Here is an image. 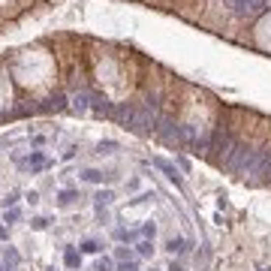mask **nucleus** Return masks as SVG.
Instances as JSON below:
<instances>
[{"mask_svg": "<svg viewBox=\"0 0 271 271\" xmlns=\"http://www.w3.org/2000/svg\"><path fill=\"white\" fill-rule=\"evenodd\" d=\"M15 163H18L24 172H42V169L52 166V160H48L42 151H30L28 157H18V154H15Z\"/></svg>", "mask_w": 271, "mask_h": 271, "instance_id": "f257e3e1", "label": "nucleus"}, {"mask_svg": "<svg viewBox=\"0 0 271 271\" xmlns=\"http://www.w3.org/2000/svg\"><path fill=\"white\" fill-rule=\"evenodd\" d=\"M154 166L166 172V178H172V181H175V184H181V175H178V169H175V166H172L169 160H160V157H157V160H154Z\"/></svg>", "mask_w": 271, "mask_h": 271, "instance_id": "f03ea898", "label": "nucleus"}, {"mask_svg": "<svg viewBox=\"0 0 271 271\" xmlns=\"http://www.w3.org/2000/svg\"><path fill=\"white\" fill-rule=\"evenodd\" d=\"M63 262H66V268H79L82 265V253H76V247H66L63 250Z\"/></svg>", "mask_w": 271, "mask_h": 271, "instance_id": "7ed1b4c3", "label": "nucleus"}, {"mask_svg": "<svg viewBox=\"0 0 271 271\" xmlns=\"http://www.w3.org/2000/svg\"><path fill=\"white\" fill-rule=\"evenodd\" d=\"M82 178H85L88 184H103V178H106V175H103L100 169H85V172H82Z\"/></svg>", "mask_w": 271, "mask_h": 271, "instance_id": "20e7f679", "label": "nucleus"}, {"mask_svg": "<svg viewBox=\"0 0 271 271\" xmlns=\"http://www.w3.org/2000/svg\"><path fill=\"white\" fill-rule=\"evenodd\" d=\"M166 250H169V253H184V250H187V241H184V238H172V241L166 244Z\"/></svg>", "mask_w": 271, "mask_h": 271, "instance_id": "39448f33", "label": "nucleus"}, {"mask_svg": "<svg viewBox=\"0 0 271 271\" xmlns=\"http://www.w3.org/2000/svg\"><path fill=\"white\" fill-rule=\"evenodd\" d=\"M112 199H115V196H112V190H100V193H96V208H106V205H112Z\"/></svg>", "mask_w": 271, "mask_h": 271, "instance_id": "423d86ee", "label": "nucleus"}, {"mask_svg": "<svg viewBox=\"0 0 271 271\" xmlns=\"http://www.w3.org/2000/svg\"><path fill=\"white\" fill-rule=\"evenodd\" d=\"M76 199H79V196H76V193H72V190H63V193L58 196V202H60L63 208H66V205H72V202H76Z\"/></svg>", "mask_w": 271, "mask_h": 271, "instance_id": "0eeeda50", "label": "nucleus"}, {"mask_svg": "<svg viewBox=\"0 0 271 271\" xmlns=\"http://www.w3.org/2000/svg\"><path fill=\"white\" fill-rule=\"evenodd\" d=\"M63 106V96L58 93V96H52V100H45V106H42V112H52V109H60Z\"/></svg>", "mask_w": 271, "mask_h": 271, "instance_id": "6e6552de", "label": "nucleus"}, {"mask_svg": "<svg viewBox=\"0 0 271 271\" xmlns=\"http://www.w3.org/2000/svg\"><path fill=\"white\" fill-rule=\"evenodd\" d=\"M115 259L130 262V259H133V250H130V247H118V250H115Z\"/></svg>", "mask_w": 271, "mask_h": 271, "instance_id": "1a4fd4ad", "label": "nucleus"}, {"mask_svg": "<svg viewBox=\"0 0 271 271\" xmlns=\"http://www.w3.org/2000/svg\"><path fill=\"white\" fill-rule=\"evenodd\" d=\"M136 235H139V232H127V229H115V238H118V241H136Z\"/></svg>", "mask_w": 271, "mask_h": 271, "instance_id": "9d476101", "label": "nucleus"}, {"mask_svg": "<svg viewBox=\"0 0 271 271\" xmlns=\"http://www.w3.org/2000/svg\"><path fill=\"white\" fill-rule=\"evenodd\" d=\"M115 148H118L115 142H100V145H96V154H112Z\"/></svg>", "mask_w": 271, "mask_h": 271, "instance_id": "9b49d317", "label": "nucleus"}, {"mask_svg": "<svg viewBox=\"0 0 271 271\" xmlns=\"http://www.w3.org/2000/svg\"><path fill=\"white\" fill-rule=\"evenodd\" d=\"M136 253H139V256H151V241H142V244H136Z\"/></svg>", "mask_w": 271, "mask_h": 271, "instance_id": "f8f14e48", "label": "nucleus"}, {"mask_svg": "<svg viewBox=\"0 0 271 271\" xmlns=\"http://www.w3.org/2000/svg\"><path fill=\"white\" fill-rule=\"evenodd\" d=\"M96 250H100L96 241H82V253H96Z\"/></svg>", "mask_w": 271, "mask_h": 271, "instance_id": "ddd939ff", "label": "nucleus"}, {"mask_svg": "<svg viewBox=\"0 0 271 271\" xmlns=\"http://www.w3.org/2000/svg\"><path fill=\"white\" fill-rule=\"evenodd\" d=\"M154 232H157L154 223H145V226H142V235H145V238H154Z\"/></svg>", "mask_w": 271, "mask_h": 271, "instance_id": "4468645a", "label": "nucleus"}, {"mask_svg": "<svg viewBox=\"0 0 271 271\" xmlns=\"http://www.w3.org/2000/svg\"><path fill=\"white\" fill-rule=\"evenodd\" d=\"M93 271H112V259H100Z\"/></svg>", "mask_w": 271, "mask_h": 271, "instance_id": "2eb2a0df", "label": "nucleus"}, {"mask_svg": "<svg viewBox=\"0 0 271 271\" xmlns=\"http://www.w3.org/2000/svg\"><path fill=\"white\" fill-rule=\"evenodd\" d=\"M118 271H139V265L130 259V262H120V265H118Z\"/></svg>", "mask_w": 271, "mask_h": 271, "instance_id": "dca6fc26", "label": "nucleus"}, {"mask_svg": "<svg viewBox=\"0 0 271 271\" xmlns=\"http://www.w3.org/2000/svg\"><path fill=\"white\" fill-rule=\"evenodd\" d=\"M30 226H33V229H45L48 220H45V217H36V220H30Z\"/></svg>", "mask_w": 271, "mask_h": 271, "instance_id": "f3484780", "label": "nucleus"}, {"mask_svg": "<svg viewBox=\"0 0 271 271\" xmlns=\"http://www.w3.org/2000/svg\"><path fill=\"white\" fill-rule=\"evenodd\" d=\"M18 220V208H9V214H6V223H15Z\"/></svg>", "mask_w": 271, "mask_h": 271, "instance_id": "a211bd4d", "label": "nucleus"}, {"mask_svg": "<svg viewBox=\"0 0 271 271\" xmlns=\"http://www.w3.org/2000/svg\"><path fill=\"white\" fill-rule=\"evenodd\" d=\"M3 202H6V205H15V202H18V193H9V196H6Z\"/></svg>", "mask_w": 271, "mask_h": 271, "instance_id": "6ab92c4d", "label": "nucleus"}, {"mask_svg": "<svg viewBox=\"0 0 271 271\" xmlns=\"http://www.w3.org/2000/svg\"><path fill=\"white\" fill-rule=\"evenodd\" d=\"M0 238H6V229H3V226H0Z\"/></svg>", "mask_w": 271, "mask_h": 271, "instance_id": "aec40b11", "label": "nucleus"}]
</instances>
